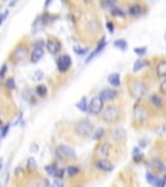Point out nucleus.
Instances as JSON below:
<instances>
[{
	"label": "nucleus",
	"mask_w": 166,
	"mask_h": 187,
	"mask_svg": "<svg viewBox=\"0 0 166 187\" xmlns=\"http://www.w3.org/2000/svg\"><path fill=\"white\" fill-rule=\"evenodd\" d=\"M87 106H88V104H87V99L83 96L82 99L77 103V108L79 109L81 112H87Z\"/></svg>",
	"instance_id": "obj_24"
},
{
	"label": "nucleus",
	"mask_w": 166,
	"mask_h": 187,
	"mask_svg": "<svg viewBox=\"0 0 166 187\" xmlns=\"http://www.w3.org/2000/svg\"><path fill=\"white\" fill-rule=\"evenodd\" d=\"M43 47H34L33 52H31V56H30V60L33 64H35V62H38L42 57H43Z\"/></svg>",
	"instance_id": "obj_18"
},
{
	"label": "nucleus",
	"mask_w": 166,
	"mask_h": 187,
	"mask_svg": "<svg viewBox=\"0 0 166 187\" xmlns=\"http://www.w3.org/2000/svg\"><path fill=\"white\" fill-rule=\"evenodd\" d=\"M156 73H157V77L160 78H165L166 77V60L162 59L157 62L156 65Z\"/></svg>",
	"instance_id": "obj_17"
},
{
	"label": "nucleus",
	"mask_w": 166,
	"mask_h": 187,
	"mask_svg": "<svg viewBox=\"0 0 166 187\" xmlns=\"http://www.w3.org/2000/svg\"><path fill=\"white\" fill-rule=\"evenodd\" d=\"M35 92H37L38 96L44 97V96H47V94H48V88H47V86H44V85H38L37 88H35Z\"/></svg>",
	"instance_id": "obj_23"
},
{
	"label": "nucleus",
	"mask_w": 166,
	"mask_h": 187,
	"mask_svg": "<svg viewBox=\"0 0 166 187\" xmlns=\"http://www.w3.org/2000/svg\"><path fill=\"white\" fill-rule=\"evenodd\" d=\"M103 108H104V101L98 95V96H93L91 99V101L88 103V106H87V111H88L90 114H92V116H98V114H100Z\"/></svg>",
	"instance_id": "obj_5"
},
{
	"label": "nucleus",
	"mask_w": 166,
	"mask_h": 187,
	"mask_svg": "<svg viewBox=\"0 0 166 187\" xmlns=\"http://www.w3.org/2000/svg\"><path fill=\"white\" fill-rule=\"evenodd\" d=\"M8 130H9V125H5V127L2 131V138H5V135L8 134Z\"/></svg>",
	"instance_id": "obj_40"
},
{
	"label": "nucleus",
	"mask_w": 166,
	"mask_h": 187,
	"mask_svg": "<svg viewBox=\"0 0 166 187\" xmlns=\"http://www.w3.org/2000/svg\"><path fill=\"white\" fill-rule=\"evenodd\" d=\"M151 104L153 106H156L157 109H161V108H163V106H165V100H163V97L160 96L158 94H153L151 96Z\"/></svg>",
	"instance_id": "obj_16"
},
{
	"label": "nucleus",
	"mask_w": 166,
	"mask_h": 187,
	"mask_svg": "<svg viewBox=\"0 0 166 187\" xmlns=\"http://www.w3.org/2000/svg\"><path fill=\"white\" fill-rule=\"evenodd\" d=\"M2 125H3V122H2V121H0V126H2Z\"/></svg>",
	"instance_id": "obj_50"
},
{
	"label": "nucleus",
	"mask_w": 166,
	"mask_h": 187,
	"mask_svg": "<svg viewBox=\"0 0 166 187\" xmlns=\"http://www.w3.org/2000/svg\"><path fill=\"white\" fill-rule=\"evenodd\" d=\"M2 168H3V158H0V170H2Z\"/></svg>",
	"instance_id": "obj_48"
},
{
	"label": "nucleus",
	"mask_w": 166,
	"mask_h": 187,
	"mask_svg": "<svg viewBox=\"0 0 166 187\" xmlns=\"http://www.w3.org/2000/svg\"><path fill=\"white\" fill-rule=\"evenodd\" d=\"M52 2H53V0H46V3H44V7H46V8H47V7H49V4H51Z\"/></svg>",
	"instance_id": "obj_45"
},
{
	"label": "nucleus",
	"mask_w": 166,
	"mask_h": 187,
	"mask_svg": "<svg viewBox=\"0 0 166 187\" xmlns=\"http://www.w3.org/2000/svg\"><path fill=\"white\" fill-rule=\"evenodd\" d=\"M107 28H108V30H109L110 33L114 31V25H113L112 22H108V23H107Z\"/></svg>",
	"instance_id": "obj_41"
},
{
	"label": "nucleus",
	"mask_w": 166,
	"mask_h": 187,
	"mask_svg": "<svg viewBox=\"0 0 166 187\" xmlns=\"http://www.w3.org/2000/svg\"><path fill=\"white\" fill-rule=\"evenodd\" d=\"M58 153L61 157L64 158H75V151L70 147V146H66V144H60L58 148Z\"/></svg>",
	"instance_id": "obj_8"
},
{
	"label": "nucleus",
	"mask_w": 166,
	"mask_h": 187,
	"mask_svg": "<svg viewBox=\"0 0 166 187\" xmlns=\"http://www.w3.org/2000/svg\"><path fill=\"white\" fill-rule=\"evenodd\" d=\"M63 2H65V0H63Z\"/></svg>",
	"instance_id": "obj_51"
},
{
	"label": "nucleus",
	"mask_w": 166,
	"mask_h": 187,
	"mask_svg": "<svg viewBox=\"0 0 166 187\" xmlns=\"http://www.w3.org/2000/svg\"><path fill=\"white\" fill-rule=\"evenodd\" d=\"M104 134H105V130H104L103 127H100V129H98L95 132H93V140H99V139H101L103 137H104Z\"/></svg>",
	"instance_id": "obj_28"
},
{
	"label": "nucleus",
	"mask_w": 166,
	"mask_h": 187,
	"mask_svg": "<svg viewBox=\"0 0 166 187\" xmlns=\"http://www.w3.org/2000/svg\"><path fill=\"white\" fill-rule=\"evenodd\" d=\"M108 82L114 86V87H119L121 86V77L118 73H112L110 75H108Z\"/></svg>",
	"instance_id": "obj_21"
},
{
	"label": "nucleus",
	"mask_w": 166,
	"mask_h": 187,
	"mask_svg": "<svg viewBox=\"0 0 166 187\" xmlns=\"http://www.w3.org/2000/svg\"><path fill=\"white\" fill-rule=\"evenodd\" d=\"M70 66H72V59L69 55H61L57 59V68L61 73L68 72V70L70 69Z\"/></svg>",
	"instance_id": "obj_6"
},
{
	"label": "nucleus",
	"mask_w": 166,
	"mask_h": 187,
	"mask_svg": "<svg viewBox=\"0 0 166 187\" xmlns=\"http://www.w3.org/2000/svg\"><path fill=\"white\" fill-rule=\"evenodd\" d=\"M64 174H65V170H64V169H61V168H56V170L53 172V174H52V175H53V177L56 178V179H61V178L64 177Z\"/></svg>",
	"instance_id": "obj_30"
},
{
	"label": "nucleus",
	"mask_w": 166,
	"mask_h": 187,
	"mask_svg": "<svg viewBox=\"0 0 166 187\" xmlns=\"http://www.w3.org/2000/svg\"><path fill=\"white\" fill-rule=\"evenodd\" d=\"M151 166L154 169L156 172H165L166 170L165 164L161 161V160H158V158H153L152 161H151Z\"/></svg>",
	"instance_id": "obj_20"
},
{
	"label": "nucleus",
	"mask_w": 166,
	"mask_h": 187,
	"mask_svg": "<svg viewBox=\"0 0 166 187\" xmlns=\"http://www.w3.org/2000/svg\"><path fill=\"white\" fill-rule=\"evenodd\" d=\"M99 96L101 97V100L105 103V101L114 100L116 97H118V92L116 90H112V88H104V90L100 91Z\"/></svg>",
	"instance_id": "obj_10"
},
{
	"label": "nucleus",
	"mask_w": 166,
	"mask_h": 187,
	"mask_svg": "<svg viewBox=\"0 0 166 187\" xmlns=\"http://www.w3.org/2000/svg\"><path fill=\"white\" fill-rule=\"evenodd\" d=\"M112 14H113V16L123 17V16H125V12L122 11V9H119V8H117V7H113V8H112Z\"/></svg>",
	"instance_id": "obj_31"
},
{
	"label": "nucleus",
	"mask_w": 166,
	"mask_h": 187,
	"mask_svg": "<svg viewBox=\"0 0 166 187\" xmlns=\"http://www.w3.org/2000/svg\"><path fill=\"white\" fill-rule=\"evenodd\" d=\"M134 52L136 53L138 56H143V55H145L147 48H145V47H136V48L134 49Z\"/></svg>",
	"instance_id": "obj_33"
},
{
	"label": "nucleus",
	"mask_w": 166,
	"mask_h": 187,
	"mask_svg": "<svg viewBox=\"0 0 166 187\" xmlns=\"http://www.w3.org/2000/svg\"><path fill=\"white\" fill-rule=\"evenodd\" d=\"M44 169H46V172H47L48 174L52 175V174H53V172L56 170V165H47Z\"/></svg>",
	"instance_id": "obj_36"
},
{
	"label": "nucleus",
	"mask_w": 166,
	"mask_h": 187,
	"mask_svg": "<svg viewBox=\"0 0 166 187\" xmlns=\"http://www.w3.org/2000/svg\"><path fill=\"white\" fill-rule=\"evenodd\" d=\"M145 178H147V181L149 182L151 184L157 186V187H162V186H165V183H166L163 179H158V177H156L154 174H152V173H149V172L145 174Z\"/></svg>",
	"instance_id": "obj_15"
},
{
	"label": "nucleus",
	"mask_w": 166,
	"mask_h": 187,
	"mask_svg": "<svg viewBox=\"0 0 166 187\" xmlns=\"http://www.w3.org/2000/svg\"><path fill=\"white\" fill-rule=\"evenodd\" d=\"M74 52L77 53V55H86L87 52H88V49L87 48H81V47H74Z\"/></svg>",
	"instance_id": "obj_34"
},
{
	"label": "nucleus",
	"mask_w": 166,
	"mask_h": 187,
	"mask_svg": "<svg viewBox=\"0 0 166 187\" xmlns=\"http://www.w3.org/2000/svg\"><path fill=\"white\" fill-rule=\"evenodd\" d=\"M0 113H2V111H0Z\"/></svg>",
	"instance_id": "obj_52"
},
{
	"label": "nucleus",
	"mask_w": 166,
	"mask_h": 187,
	"mask_svg": "<svg viewBox=\"0 0 166 187\" xmlns=\"http://www.w3.org/2000/svg\"><path fill=\"white\" fill-rule=\"evenodd\" d=\"M143 12H144V8L139 3H135V4H133L128 8V13L131 16H134V17H139L140 14H143Z\"/></svg>",
	"instance_id": "obj_19"
},
{
	"label": "nucleus",
	"mask_w": 166,
	"mask_h": 187,
	"mask_svg": "<svg viewBox=\"0 0 166 187\" xmlns=\"http://www.w3.org/2000/svg\"><path fill=\"white\" fill-rule=\"evenodd\" d=\"M95 166L98 169H100V170H103V172L113 170V164L108 160V157H99L98 160H96Z\"/></svg>",
	"instance_id": "obj_7"
},
{
	"label": "nucleus",
	"mask_w": 166,
	"mask_h": 187,
	"mask_svg": "<svg viewBox=\"0 0 166 187\" xmlns=\"http://www.w3.org/2000/svg\"><path fill=\"white\" fill-rule=\"evenodd\" d=\"M5 86L9 88V90H13V88L16 87V83H14V79L13 78H8L5 81Z\"/></svg>",
	"instance_id": "obj_32"
},
{
	"label": "nucleus",
	"mask_w": 166,
	"mask_h": 187,
	"mask_svg": "<svg viewBox=\"0 0 166 187\" xmlns=\"http://www.w3.org/2000/svg\"><path fill=\"white\" fill-rule=\"evenodd\" d=\"M84 3L86 4H91V0H84Z\"/></svg>",
	"instance_id": "obj_49"
},
{
	"label": "nucleus",
	"mask_w": 166,
	"mask_h": 187,
	"mask_svg": "<svg viewBox=\"0 0 166 187\" xmlns=\"http://www.w3.org/2000/svg\"><path fill=\"white\" fill-rule=\"evenodd\" d=\"M46 47H47L49 53H52V55H57V53L61 51V43L55 38H49L46 42Z\"/></svg>",
	"instance_id": "obj_9"
},
{
	"label": "nucleus",
	"mask_w": 166,
	"mask_h": 187,
	"mask_svg": "<svg viewBox=\"0 0 166 187\" xmlns=\"http://www.w3.org/2000/svg\"><path fill=\"white\" fill-rule=\"evenodd\" d=\"M28 170L29 172L37 170V161L34 157H29V160H28Z\"/></svg>",
	"instance_id": "obj_26"
},
{
	"label": "nucleus",
	"mask_w": 166,
	"mask_h": 187,
	"mask_svg": "<svg viewBox=\"0 0 166 187\" xmlns=\"http://www.w3.org/2000/svg\"><path fill=\"white\" fill-rule=\"evenodd\" d=\"M147 64H148V61H145V60H142V59L136 60L135 64H134V66H133V72H134V73H138L139 70H142Z\"/></svg>",
	"instance_id": "obj_22"
},
{
	"label": "nucleus",
	"mask_w": 166,
	"mask_h": 187,
	"mask_svg": "<svg viewBox=\"0 0 166 187\" xmlns=\"http://www.w3.org/2000/svg\"><path fill=\"white\" fill-rule=\"evenodd\" d=\"M101 118L108 123H116L121 118V108L117 104H109L101 109Z\"/></svg>",
	"instance_id": "obj_1"
},
{
	"label": "nucleus",
	"mask_w": 166,
	"mask_h": 187,
	"mask_svg": "<svg viewBox=\"0 0 166 187\" xmlns=\"http://www.w3.org/2000/svg\"><path fill=\"white\" fill-rule=\"evenodd\" d=\"M17 2H18V0H13V2H11V4H9V5H11V7H14V5L17 4Z\"/></svg>",
	"instance_id": "obj_46"
},
{
	"label": "nucleus",
	"mask_w": 166,
	"mask_h": 187,
	"mask_svg": "<svg viewBox=\"0 0 166 187\" xmlns=\"http://www.w3.org/2000/svg\"><path fill=\"white\" fill-rule=\"evenodd\" d=\"M114 47L119 48L121 51H126L127 49V42L123 40V39H118V40L114 42Z\"/></svg>",
	"instance_id": "obj_25"
},
{
	"label": "nucleus",
	"mask_w": 166,
	"mask_h": 187,
	"mask_svg": "<svg viewBox=\"0 0 166 187\" xmlns=\"http://www.w3.org/2000/svg\"><path fill=\"white\" fill-rule=\"evenodd\" d=\"M38 74H35V77H34V78H35V79H42L43 78V72H40V70H39V72H37Z\"/></svg>",
	"instance_id": "obj_43"
},
{
	"label": "nucleus",
	"mask_w": 166,
	"mask_h": 187,
	"mask_svg": "<svg viewBox=\"0 0 166 187\" xmlns=\"http://www.w3.org/2000/svg\"><path fill=\"white\" fill-rule=\"evenodd\" d=\"M7 69H8L7 64H3L2 68H0V78H4V75H5V73H7Z\"/></svg>",
	"instance_id": "obj_37"
},
{
	"label": "nucleus",
	"mask_w": 166,
	"mask_h": 187,
	"mask_svg": "<svg viewBox=\"0 0 166 187\" xmlns=\"http://www.w3.org/2000/svg\"><path fill=\"white\" fill-rule=\"evenodd\" d=\"M74 131L77 135L86 138L93 132V123L87 118H81L74 123Z\"/></svg>",
	"instance_id": "obj_2"
},
{
	"label": "nucleus",
	"mask_w": 166,
	"mask_h": 187,
	"mask_svg": "<svg viewBox=\"0 0 166 187\" xmlns=\"http://www.w3.org/2000/svg\"><path fill=\"white\" fill-rule=\"evenodd\" d=\"M133 156H134V161L135 163H139V161H142V160H143V153L139 151V148H134Z\"/></svg>",
	"instance_id": "obj_27"
},
{
	"label": "nucleus",
	"mask_w": 166,
	"mask_h": 187,
	"mask_svg": "<svg viewBox=\"0 0 166 187\" xmlns=\"http://www.w3.org/2000/svg\"><path fill=\"white\" fill-rule=\"evenodd\" d=\"M78 173H79V168H78V166H74V165L68 166V174H69V177H74Z\"/></svg>",
	"instance_id": "obj_29"
},
{
	"label": "nucleus",
	"mask_w": 166,
	"mask_h": 187,
	"mask_svg": "<svg viewBox=\"0 0 166 187\" xmlns=\"http://www.w3.org/2000/svg\"><path fill=\"white\" fill-rule=\"evenodd\" d=\"M160 92L162 94V95H166V77H165V79L161 82V85H160Z\"/></svg>",
	"instance_id": "obj_35"
},
{
	"label": "nucleus",
	"mask_w": 166,
	"mask_h": 187,
	"mask_svg": "<svg viewBox=\"0 0 166 187\" xmlns=\"http://www.w3.org/2000/svg\"><path fill=\"white\" fill-rule=\"evenodd\" d=\"M8 14H9V11H5L4 13H2V14H0V25H2V23L4 22V20H5L7 17H8Z\"/></svg>",
	"instance_id": "obj_38"
},
{
	"label": "nucleus",
	"mask_w": 166,
	"mask_h": 187,
	"mask_svg": "<svg viewBox=\"0 0 166 187\" xmlns=\"http://www.w3.org/2000/svg\"><path fill=\"white\" fill-rule=\"evenodd\" d=\"M31 151H33V152H37V151H38V144H33Z\"/></svg>",
	"instance_id": "obj_44"
},
{
	"label": "nucleus",
	"mask_w": 166,
	"mask_h": 187,
	"mask_svg": "<svg viewBox=\"0 0 166 187\" xmlns=\"http://www.w3.org/2000/svg\"><path fill=\"white\" fill-rule=\"evenodd\" d=\"M147 118V109L143 106H136L134 111V121L138 123H143Z\"/></svg>",
	"instance_id": "obj_13"
},
{
	"label": "nucleus",
	"mask_w": 166,
	"mask_h": 187,
	"mask_svg": "<svg viewBox=\"0 0 166 187\" xmlns=\"http://www.w3.org/2000/svg\"><path fill=\"white\" fill-rule=\"evenodd\" d=\"M110 134H112V138L114 139L116 142H118V143H122V142L126 140V131L122 129V127H114V129H112Z\"/></svg>",
	"instance_id": "obj_12"
},
{
	"label": "nucleus",
	"mask_w": 166,
	"mask_h": 187,
	"mask_svg": "<svg viewBox=\"0 0 166 187\" xmlns=\"http://www.w3.org/2000/svg\"><path fill=\"white\" fill-rule=\"evenodd\" d=\"M29 55V47H28V44H18L11 53V60L13 62H20L22 60H25L26 57H28Z\"/></svg>",
	"instance_id": "obj_3"
},
{
	"label": "nucleus",
	"mask_w": 166,
	"mask_h": 187,
	"mask_svg": "<svg viewBox=\"0 0 166 187\" xmlns=\"http://www.w3.org/2000/svg\"><path fill=\"white\" fill-rule=\"evenodd\" d=\"M105 46H107V40H105V38H103V39L99 42L98 47H96V48H95V49H93V51L90 53V56L86 59V62H87V64H88V62H90V61H91V60H92L95 56H98L99 53H100V52L104 49V47H105Z\"/></svg>",
	"instance_id": "obj_14"
},
{
	"label": "nucleus",
	"mask_w": 166,
	"mask_h": 187,
	"mask_svg": "<svg viewBox=\"0 0 166 187\" xmlns=\"http://www.w3.org/2000/svg\"><path fill=\"white\" fill-rule=\"evenodd\" d=\"M55 184H56V186H63V182H60V181L56 179V181H55Z\"/></svg>",
	"instance_id": "obj_47"
},
{
	"label": "nucleus",
	"mask_w": 166,
	"mask_h": 187,
	"mask_svg": "<svg viewBox=\"0 0 166 187\" xmlns=\"http://www.w3.org/2000/svg\"><path fill=\"white\" fill-rule=\"evenodd\" d=\"M128 90H130L131 94H133V96L140 99V97H143L145 95V92H147V86L143 82L133 81V82L128 83Z\"/></svg>",
	"instance_id": "obj_4"
},
{
	"label": "nucleus",
	"mask_w": 166,
	"mask_h": 187,
	"mask_svg": "<svg viewBox=\"0 0 166 187\" xmlns=\"http://www.w3.org/2000/svg\"><path fill=\"white\" fill-rule=\"evenodd\" d=\"M110 153V144L109 143H100L95 149L96 157H108Z\"/></svg>",
	"instance_id": "obj_11"
},
{
	"label": "nucleus",
	"mask_w": 166,
	"mask_h": 187,
	"mask_svg": "<svg viewBox=\"0 0 166 187\" xmlns=\"http://www.w3.org/2000/svg\"><path fill=\"white\" fill-rule=\"evenodd\" d=\"M113 4H114V0H105V2H103V5H105V7L113 5Z\"/></svg>",
	"instance_id": "obj_42"
},
{
	"label": "nucleus",
	"mask_w": 166,
	"mask_h": 187,
	"mask_svg": "<svg viewBox=\"0 0 166 187\" xmlns=\"http://www.w3.org/2000/svg\"><path fill=\"white\" fill-rule=\"evenodd\" d=\"M43 46H44V42L42 39H38V40H35V43H34V47H43Z\"/></svg>",
	"instance_id": "obj_39"
}]
</instances>
